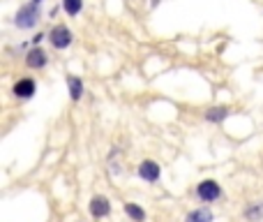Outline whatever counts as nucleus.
I'll return each instance as SVG.
<instances>
[{
    "instance_id": "obj_1",
    "label": "nucleus",
    "mask_w": 263,
    "mask_h": 222,
    "mask_svg": "<svg viewBox=\"0 0 263 222\" xmlns=\"http://www.w3.org/2000/svg\"><path fill=\"white\" fill-rule=\"evenodd\" d=\"M37 21H40V5L30 3V5H24L14 17V24L18 28H35Z\"/></svg>"
},
{
    "instance_id": "obj_2",
    "label": "nucleus",
    "mask_w": 263,
    "mask_h": 222,
    "mask_svg": "<svg viewBox=\"0 0 263 222\" xmlns=\"http://www.w3.org/2000/svg\"><path fill=\"white\" fill-rule=\"evenodd\" d=\"M48 40H51V44H54V49H67L70 44H72V33H70V28L62 24L54 26L51 28V33H48Z\"/></svg>"
},
{
    "instance_id": "obj_3",
    "label": "nucleus",
    "mask_w": 263,
    "mask_h": 222,
    "mask_svg": "<svg viewBox=\"0 0 263 222\" xmlns=\"http://www.w3.org/2000/svg\"><path fill=\"white\" fill-rule=\"evenodd\" d=\"M198 197L204 199V201H215V199L222 197V187L217 185L215 180H204V183H198Z\"/></svg>"
},
{
    "instance_id": "obj_4",
    "label": "nucleus",
    "mask_w": 263,
    "mask_h": 222,
    "mask_svg": "<svg viewBox=\"0 0 263 222\" xmlns=\"http://www.w3.org/2000/svg\"><path fill=\"white\" fill-rule=\"evenodd\" d=\"M138 176L148 183H155V180H160V164L152 162V160H144L138 164Z\"/></svg>"
},
{
    "instance_id": "obj_5",
    "label": "nucleus",
    "mask_w": 263,
    "mask_h": 222,
    "mask_svg": "<svg viewBox=\"0 0 263 222\" xmlns=\"http://www.w3.org/2000/svg\"><path fill=\"white\" fill-rule=\"evenodd\" d=\"M90 213L92 217H104L111 213V204H108L106 197H92L90 199Z\"/></svg>"
},
{
    "instance_id": "obj_6",
    "label": "nucleus",
    "mask_w": 263,
    "mask_h": 222,
    "mask_svg": "<svg viewBox=\"0 0 263 222\" xmlns=\"http://www.w3.org/2000/svg\"><path fill=\"white\" fill-rule=\"evenodd\" d=\"M35 93V81L32 79H18L16 86H14V95L21 97V100H28Z\"/></svg>"
},
{
    "instance_id": "obj_7",
    "label": "nucleus",
    "mask_w": 263,
    "mask_h": 222,
    "mask_svg": "<svg viewBox=\"0 0 263 222\" xmlns=\"http://www.w3.org/2000/svg\"><path fill=\"white\" fill-rule=\"evenodd\" d=\"M26 65L32 67V70H40V67L46 65V54H44L42 49H32V51H28V56H26Z\"/></svg>"
},
{
    "instance_id": "obj_8",
    "label": "nucleus",
    "mask_w": 263,
    "mask_h": 222,
    "mask_svg": "<svg viewBox=\"0 0 263 222\" xmlns=\"http://www.w3.org/2000/svg\"><path fill=\"white\" fill-rule=\"evenodd\" d=\"M67 88H70V97L72 100H81L84 95V81L78 77H67Z\"/></svg>"
},
{
    "instance_id": "obj_9",
    "label": "nucleus",
    "mask_w": 263,
    "mask_h": 222,
    "mask_svg": "<svg viewBox=\"0 0 263 222\" xmlns=\"http://www.w3.org/2000/svg\"><path fill=\"white\" fill-rule=\"evenodd\" d=\"M185 222H212V210L210 208H196L187 215Z\"/></svg>"
},
{
    "instance_id": "obj_10",
    "label": "nucleus",
    "mask_w": 263,
    "mask_h": 222,
    "mask_svg": "<svg viewBox=\"0 0 263 222\" xmlns=\"http://www.w3.org/2000/svg\"><path fill=\"white\" fill-rule=\"evenodd\" d=\"M125 213L132 217L134 222H144L146 220V210L136 204H125Z\"/></svg>"
},
{
    "instance_id": "obj_11",
    "label": "nucleus",
    "mask_w": 263,
    "mask_h": 222,
    "mask_svg": "<svg viewBox=\"0 0 263 222\" xmlns=\"http://www.w3.org/2000/svg\"><path fill=\"white\" fill-rule=\"evenodd\" d=\"M226 116H228V109L226 107H215V109H210L208 114H206V118H208L210 123H222Z\"/></svg>"
},
{
    "instance_id": "obj_12",
    "label": "nucleus",
    "mask_w": 263,
    "mask_h": 222,
    "mask_svg": "<svg viewBox=\"0 0 263 222\" xmlns=\"http://www.w3.org/2000/svg\"><path fill=\"white\" fill-rule=\"evenodd\" d=\"M84 7V0H62V10H65L70 17H76Z\"/></svg>"
},
{
    "instance_id": "obj_13",
    "label": "nucleus",
    "mask_w": 263,
    "mask_h": 222,
    "mask_svg": "<svg viewBox=\"0 0 263 222\" xmlns=\"http://www.w3.org/2000/svg\"><path fill=\"white\" fill-rule=\"evenodd\" d=\"M245 215H247V220H258V217H263V204L261 201H258V204H252L250 208L245 210Z\"/></svg>"
},
{
    "instance_id": "obj_14",
    "label": "nucleus",
    "mask_w": 263,
    "mask_h": 222,
    "mask_svg": "<svg viewBox=\"0 0 263 222\" xmlns=\"http://www.w3.org/2000/svg\"><path fill=\"white\" fill-rule=\"evenodd\" d=\"M32 3H35V5H40V3H42V0H32Z\"/></svg>"
}]
</instances>
